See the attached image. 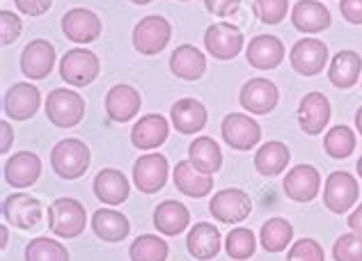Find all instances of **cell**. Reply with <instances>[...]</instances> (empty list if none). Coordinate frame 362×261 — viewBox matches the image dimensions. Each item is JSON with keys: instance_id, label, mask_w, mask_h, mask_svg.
Masks as SVG:
<instances>
[{"instance_id": "cell-16", "label": "cell", "mask_w": 362, "mask_h": 261, "mask_svg": "<svg viewBox=\"0 0 362 261\" xmlns=\"http://www.w3.org/2000/svg\"><path fill=\"white\" fill-rule=\"evenodd\" d=\"M42 94L35 85L30 83H16L7 90L3 99V110L7 117H12L16 122H25L35 117V112L40 110Z\"/></svg>"}, {"instance_id": "cell-8", "label": "cell", "mask_w": 362, "mask_h": 261, "mask_svg": "<svg viewBox=\"0 0 362 261\" xmlns=\"http://www.w3.org/2000/svg\"><path fill=\"white\" fill-rule=\"evenodd\" d=\"M223 140L236 151H247L259 144L262 140V127L250 115L243 112H230L221 124Z\"/></svg>"}, {"instance_id": "cell-47", "label": "cell", "mask_w": 362, "mask_h": 261, "mask_svg": "<svg viewBox=\"0 0 362 261\" xmlns=\"http://www.w3.org/2000/svg\"><path fill=\"white\" fill-rule=\"evenodd\" d=\"M346 225L351 227V231H356V234H362V204L358 209L351 211V216H349V222Z\"/></svg>"}, {"instance_id": "cell-21", "label": "cell", "mask_w": 362, "mask_h": 261, "mask_svg": "<svg viewBox=\"0 0 362 261\" xmlns=\"http://www.w3.org/2000/svg\"><path fill=\"white\" fill-rule=\"evenodd\" d=\"M330 9L319 0H300L291 9V23L303 35H317L330 28Z\"/></svg>"}, {"instance_id": "cell-48", "label": "cell", "mask_w": 362, "mask_h": 261, "mask_svg": "<svg viewBox=\"0 0 362 261\" xmlns=\"http://www.w3.org/2000/svg\"><path fill=\"white\" fill-rule=\"evenodd\" d=\"M356 129H358L360 135H362V105H360L358 112H356Z\"/></svg>"}, {"instance_id": "cell-43", "label": "cell", "mask_w": 362, "mask_h": 261, "mask_svg": "<svg viewBox=\"0 0 362 261\" xmlns=\"http://www.w3.org/2000/svg\"><path fill=\"white\" fill-rule=\"evenodd\" d=\"M16 9L28 16H42L51 9L53 0H14Z\"/></svg>"}, {"instance_id": "cell-36", "label": "cell", "mask_w": 362, "mask_h": 261, "mask_svg": "<svg viewBox=\"0 0 362 261\" xmlns=\"http://www.w3.org/2000/svg\"><path fill=\"white\" fill-rule=\"evenodd\" d=\"M323 149L330 158H349L356 149V133L349 127H332L330 131H326V138H323Z\"/></svg>"}, {"instance_id": "cell-25", "label": "cell", "mask_w": 362, "mask_h": 261, "mask_svg": "<svg viewBox=\"0 0 362 261\" xmlns=\"http://www.w3.org/2000/svg\"><path fill=\"white\" fill-rule=\"evenodd\" d=\"M221 245H223L221 229L211 225V222H197V225L188 231L186 248L190 257H195L199 261L216 259L218 253H221Z\"/></svg>"}, {"instance_id": "cell-24", "label": "cell", "mask_w": 362, "mask_h": 261, "mask_svg": "<svg viewBox=\"0 0 362 261\" xmlns=\"http://www.w3.org/2000/svg\"><path fill=\"white\" fill-rule=\"evenodd\" d=\"M92 186H94V195H97V199L103 202V204H110V207L124 204L131 192L129 179L124 177V172H119L115 168H103L101 172H97Z\"/></svg>"}, {"instance_id": "cell-31", "label": "cell", "mask_w": 362, "mask_h": 261, "mask_svg": "<svg viewBox=\"0 0 362 261\" xmlns=\"http://www.w3.org/2000/svg\"><path fill=\"white\" fill-rule=\"evenodd\" d=\"M188 161L202 172L214 177V174L223 168V151L218 147V142L209 135H199L188 144Z\"/></svg>"}, {"instance_id": "cell-51", "label": "cell", "mask_w": 362, "mask_h": 261, "mask_svg": "<svg viewBox=\"0 0 362 261\" xmlns=\"http://www.w3.org/2000/svg\"><path fill=\"white\" fill-rule=\"evenodd\" d=\"M356 170H358V177L362 179V156L358 158V166H356Z\"/></svg>"}, {"instance_id": "cell-4", "label": "cell", "mask_w": 362, "mask_h": 261, "mask_svg": "<svg viewBox=\"0 0 362 261\" xmlns=\"http://www.w3.org/2000/svg\"><path fill=\"white\" fill-rule=\"evenodd\" d=\"M360 197V186L358 179L351 172L337 170L328 174L326 183H323V204L330 211V214H346V211L354 209V204Z\"/></svg>"}, {"instance_id": "cell-3", "label": "cell", "mask_w": 362, "mask_h": 261, "mask_svg": "<svg viewBox=\"0 0 362 261\" xmlns=\"http://www.w3.org/2000/svg\"><path fill=\"white\" fill-rule=\"evenodd\" d=\"M85 115V101L81 94L58 87L46 96V117L58 129L78 127Z\"/></svg>"}, {"instance_id": "cell-46", "label": "cell", "mask_w": 362, "mask_h": 261, "mask_svg": "<svg viewBox=\"0 0 362 261\" xmlns=\"http://www.w3.org/2000/svg\"><path fill=\"white\" fill-rule=\"evenodd\" d=\"M0 133H3V142H0V153H7L12 149V142H14V129L9 127V122H0Z\"/></svg>"}, {"instance_id": "cell-7", "label": "cell", "mask_w": 362, "mask_h": 261, "mask_svg": "<svg viewBox=\"0 0 362 261\" xmlns=\"http://www.w3.org/2000/svg\"><path fill=\"white\" fill-rule=\"evenodd\" d=\"M252 211V202L250 195L241 188H225L218 190L214 199L209 202V214H211L218 222H227V225H234V222H243Z\"/></svg>"}, {"instance_id": "cell-35", "label": "cell", "mask_w": 362, "mask_h": 261, "mask_svg": "<svg viewBox=\"0 0 362 261\" xmlns=\"http://www.w3.org/2000/svg\"><path fill=\"white\" fill-rule=\"evenodd\" d=\"M168 243L156 234H142L129 248L131 261H168Z\"/></svg>"}, {"instance_id": "cell-5", "label": "cell", "mask_w": 362, "mask_h": 261, "mask_svg": "<svg viewBox=\"0 0 362 261\" xmlns=\"http://www.w3.org/2000/svg\"><path fill=\"white\" fill-rule=\"evenodd\" d=\"M170 37H173V25H170L163 16L151 14L140 18L133 28V48L140 55H158L168 46Z\"/></svg>"}, {"instance_id": "cell-18", "label": "cell", "mask_w": 362, "mask_h": 261, "mask_svg": "<svg viewBox=\"0 0 362 261\" xmlns=\"http://www.w3.org/2000/svg\"><path fill=\"white\" fill-rule=\"evenodd\" d=\"M330 122V101L326 94L321 92H310L305 94L298 103V124L303 133L308 135H319L326 131Z\"/></svg>"}, {"instance_id": "cell-40", "label": "cell", "mask_w": 362, "mask_h": 261, "mask_svg": "<svg viewBox=\"0 0 362 261\" xmlns=\"http://www.w3.org/2000/svg\"><path fill=\"white\" fill-rule=\"evenodd\" d=\"M332 259L335 261H362V234H341L332 245Z\"/></svg>"}, {"instance_id": "cell-29", "label": "cell", "mask_w": 362, "mask_h": 261, "mask_svg": "<svg viewBox=\"0 0 362 261\" xmlns=\"http://www.w3.org/2000/svg\"><path fill=\"white\" fill-rule=\"evenodd\" d=\"M92 231L106 243H119L129 236L131 222L115 209H97L92 216Z\"/></svg>"}, {"instance_id": "cell-19", "label": "cell", "mask_w": 362, "mask_h": 261, "mask_svg": "<svg viewBox=\"0 0 362 261\" xmlns=\"http://www.w3.org/2000/svg\"><path fill=\"white\" fill-rule=\"evenodd\" d=\"M5 181L14 188H30L42 177V158L35 151H16L5 163Z\"/></svg>"}, {"instance_id": "cell-23", "label": "cell", "mask_w": 362, "mask_h": 261, "mask_svg": "<svg viewBox=\"0 0 362 261\" xmlns=\"http://www.w3.org/2000/svg\"><path fill=\"white\" fill-rule=\"evenodd\" d=\"M168 133H170V124L163 115L158 112H151L140 117L136 122V127L131 129V142L136 149H158L160 144L168 140Z\"/></svg>"}, {"instance_id": "cell-1", "label": "cell", "mask_w": 362, "mask_h": 261, "mask_svg": "<svg viewBox=\"0 0 362 261\" xmlns=\"http://www.w3.org/2000/svg\"><path fill=\"white\" fill-rule=\"evenodd\" d=\"M90 158H92L90 147L78 138L60 140L51 149V168L58 177L66 181L81 179L90 168Z\"/></svg>"}, {"instance_id": "cell-34", "label": "cell", "mask_w": 362, "mask_h": 261, "mask_svg": "<svg viewBox=\"0 0 362 261\" xmlns=\"http://www.w3.org/2000/svg\"><path fill=\"white\" fill-rule=\"evenodd\" d=\"M259 240H262V248L271 255H278L282 250H287V245H291V240H293L291 222L284 218L266 220L259 231Z\"/></svg>"}, {"instance_id": "cell-39", "label": "cell", "mask_w": 362, "mask_h": 261, "mask_svg": "<svg viewBox=\"0 0 362 261\" xmlns=\"http://www.w3.org/2000/svg\"><path fill=\"white\" fill-rule=\"evenodd\" d=\"M255 16L259 18L266 25H278L280 21H284L289 9V0H255L252 3Z\"/></svg>"}, {"instance_id": "cell-14", "label": "cell", "mask_w": 362, "mask_h": 261, "mask_svg": "<svg viewBox=\"0 0 362 261\" xmlns=\"http://www.w3.org/2000/svg\"><path fill=\"white\" fill-rule=\"evenodd\" d=\"M241 105L252 115H269L280 101V92L269 79H250L241 87Z\"/></svg>"}, {"instance_id": "cell-9", "label": "cell", "mask_w": 362, "mask_h": 261, "mask_svg": "<svg viewBox=\"0 0 362 261\" xmlns=\"http://www.w3.org/2000/svg\"><path fill=\"white\" fill-rule=\"evenodd\" d=\"M204 48L216 60H234L243 51V33L234 23H214L204 33Z\"/></svg>"}, {"instance_id": "cell-38", "label": "cell", "mask_w": 362, "mask_h": 261, "mask_svg": "<svg viewBox=\"0 0 362 261\" xmlns=\"http://www.w3.org/2000/svg\"><path fill=\"white\" fill-rule=\"evenodd\" d=\"M225 250L232 259H250L257 250V238L252 234V229L247 227H234L225 238Z\"/></svg>"}, {"instance_id": "cell-28", "label": "cell", "mask_w": 362, "mask_h": 261, "mask_svg": "<svg viewBox=\"0 0 362 261\" xmlns=\"http://www.w3.org/2000/svg\"><path fill=\"white\" fill-rule=\"evenodd\" d=\"M170 117H173V124L179 133L184 135H193L197 131H202L206 127L209 112L204 108L202 101L197 99H179L173 110H170Z\"/></svg>"}, {"instance_id": "cell-17", "label": "cell", "mask_w": 362, "mask_h": 261, "mask_svg": "<svg viewBox=\"0 0 362 261\" xmlns=\"http://www.w3.org/2000/svg\"><path fill=\"white\" fill-rule=\"evenodd\" d=\"M55 66V46L49 40H33L21 53V71L25 79L42 81Z\"/></svg>"}, {"instance_id": "cell-50", "label": "cell", "mask_w": 362, "mask_h": 261, "mask_svg": "<svg viewBox=\"0 0 362 261\" xmlns=\"http://www.w3.org/2000/svg\"><path fill=\"white\" fill-rule=\"evenodd\" d=\"M133 5H149V3H154V0H131Z\"/></svg>"}, {"instance_id": "cell-22", "label": "cell", "mask_w": 362, "mask_h": 261, "mask_svg": "<svg viewBox=\"0 0 362 261\" xmlns=\"http://www.w3.org/2000/svg\"><path fill=\"white\" fill-rule=\"evenodd\" d=\"M140 105H142V96L136 87L131 85H112L108 94H106V112L112 122H131L136 115L140 112Z\"/></svg>"}, {"instance_id": "cell-11", "label": "cell", "mask_w": 362, "mask_h": 261, "mask_svg": "<svg viewBox=\"0 0 362 261\" xmlns=\"http://www.w3.org/2000/svg\"><path fill=\"white\" fill-rule=\"evenodd\" d=\"M168 181V158L163 153L151 151L140 156L133 166V183L145 195H154V192L163 190Z\"/></svg>"}, {"instance_id": "cell-13", "label": "cell", "mask_w": 362, "mask_h": 261, "mask_svg": "<svg viewBox=\"0 0 362 261\" xmlns=\"http://www.w3.org/2000/svg\"><path fill=\"white\" fill-rule=\"evenodd\" d=\"M101 18L85 7H74L62 16V33L69 42L76 44H92L101 37Z\"/></svg>"}, {"instance_id": "cell-27", "label": "cell", "mask_w": 362, "mask_h": 261, "mask_svg": "<svg viewBox=\"0 0 362 261\" xmlns=\"http://www.w3.org/2000/svg\"><path fill=\"white\" fill-rule=\"evenodd\" d=\"M175 186L179 192H184L188 197H206L209 192L214 190V177L209 174H202L190 161H179L177 168H175Z\"/></svg>"}, {"instance_id": "cell-32", "label": "cell", "mask_w": 362, "mask_h": 261, "mask_svg": "<svg viewBox=\"0 0 362 261\" xmlns=\"http://www.w3.org/2000/svg\"><path fill=\"white\" fill-rule=\"evenodd\" d=\"M190 225L188 209L177 199H165L154 209V227L163 236H177Z\"/></svg>"}, {"instance_id": "cell-26", "label": "cell", "mask_w": 362, "mask_h": 261, "mask_svg": "<svg viewBox=\"0 0 362 261\" xmlns=\"http://www.w3.org/2000/svg\"><path fill=\"white\" fill-rule=\"evenodd\" d=\"M170 71L181 81H199L206 71V57L193 44H181L170 55Z\"/></svg>"}, {"instance_id": "cell-52", "label": "cell", "mask_w": 362, "mask_h": 261, "mask_svg": "<svg viewBox=\"0 0 362 261\" xmlns=\"http://www.w3.org/2000/svg\"><path fill=\"white\" fill-rule=\"evenodd\" d=\"M179 3H186V0H179Z\"/></svg>"}, {"instance_id": "cell-49", "label": "cell", "mask_w": 362, "mask_h": 261, "mask_svg": "<svg viewBox=\"0 0 362 261\" xmlns=\"http://www.w3.org/2000/svg\"><path fill=\"white\" fill-rule=\"evenodd\" d=\"M0 236H3V240H0V248H7V227H3V231H0Z\"/></svg>"}, {"instance_id": "cell-6", "label": "cell", "mask_w": 362, "mask_h": 261, "mask_svg": "<svg viewBox=\"0 0 362 261\" xmlns=\"http://www.w3.org/2000/svg\"><path fill=\"white\" fill-rule=\"evenodd\" d=\"M101 62L88 48H71L60 60V79L74 87H85L97 81Z\"/></svg>"}, {"instance_id": "cell-12", "label": "cell", "mask_w": 362, "mask_h": 261, "mask_svg": "<svg viewBox=\"0 0 362 261\" xmlns=\"http://www.w3.org/2000/svg\"><path fill=\"white\" fill-rule=\"evenodd\" d=\"M328 57V46L321 40H298L291 46L289 62L296 74L312 79V76H319L323 71Z\"/></svg>"}, {"instance_id": "cell-10", "label": "cell", "mask_w": 362, "mask_h": 261, "mask_svg": "<svg viewBox=\"0 0 362 261\" xmlns=\"http://www.w3.org/2000/svg\"><path fill=\"white\" fill-rule=\"evenodd\" d=\"M3 218L16 229H35L44 218L42 202L28 192H14L3 202Z\"/></svg>"}, {"instance_id": "cell-20", "label": "cell", "mask_w": 362, "mask_h": 261, "mask_svg": "<svg viewBox=\"0 0 362 261\" xmlns=\"http://www.w3.org/2000/svg\"><path fill=\"white\" fill-rule=\"evenodd\" d=\"M245 60L252 69L271 71L275 66H280L284 60V44L273 35H257L247 44Z\"/></svg>"}, {"instance_id": "cell-2", "label": "cell", "mask_w": 362, "mask_h": 261, "mask_svg": "<svg viewBox=\"0 0 362 261\" xmlns=\"http://www.w3.org/2000/svg\"><path fill=\"white\" fill-rule=\"evenodd\" d=\"M85 225H88V214L78 199L60 197L49 207V227L55 236L78 238L85 231Z\"/></svg>"}, {"instance_id": "cell-44", "label": "cell", "mask_w": 362, "mask_h": 261, "mask_svg": "<svg viewBox=\"0 0 362 261\" xmlns=\"http://www.w3.org/2000/svg\"><path fill=\"white\" fill-rule=\"evenodd\" d=\"M204 7L216 16H232L241 7V0H204Z\"/></svg>"}, {"instance_id": "cell-30", "label": "cell", "mask_w": 362, "mask_h": 261, "mask_svg": "<svg viewBox=\"0 0 362 261\" xmlns=\"http://www.w3.org/2000/svg\"><path fill=\"white\" fill-rule=\"evenodd\" d=\"M289 161H291V151L280 140L264 142L255 153V168L262 177H278V174L287 170Z\"/></svg>"}, {"instance_id": "cell-33", "label": "cell", "mask_w": 362, "mask_h": 261, "mask_svg": "<svg viewBox=\"0 0 362 261\" xmlns=\"http://www.w3.org/2000/svg\"><path fill=\"white\" fill-rule=\"evenodd\" d=\"M360 71H362V57L356 51H339L335 57L330 60V69H328V79L330 83L339 87V90H349L360 81Z\"/></svg>"}, {"instance_id": "cell-42", "label": "cell", "mask_w": 362, "mask_h": 261, "mask_svg": "<svg viewBox=\"0 0 362 261\" xmlns=\"http://www.w3.org/2000/svg\"><path fill=\"white\" fill-rule=\"evenodd\" d=\"M18 37H21V18L3 9L0 12V40H3V46L14 44Z\"/></svg>"}, {"instance_id": "cell-45", "label": "cell", "mask_w": 362, "mask_h": 261, "mask_svg": "<svg viewBox=\"0 0 362 261\" xmlns=\"http://www.w3.org/2000/svg\"><path fill=\"white\" fill-rule=\"evenodd\" d=\"M339 14L344 16V21L354 25H362V0H341Z\"/></svg>"}, {"instance_id": "cell-37", "label": "cell", "mask_w": 362, "mask_h": 261, "mask_svg": "<svg viewBox=\"0 0 362 261\" xmlns=\"http://www.w3.org/2000/svg\"><path fill=\"white\" fill-rule=\"evenodd\" d=\"M25 261H69V253L60 240L40 236L25 245Z\"/></svg>"}, {"instance_id": "cell-41", "label": "cell", "mask_w": 362, "mask_h": 261, "mask_svg": "<svg viewBox=\"0 0 362 261\" xmlns=\"http://www.w3.org/2000/svg\"><path fill=\"white\" fill-rule=\"evenodd\" d=\"M287 261H326L323 245L314 238H300L296 243H291Z\"/></svg>"}, {"instance_id": "cell-15", "label": "cell", "mask_w": 362, "mask_h": 261, "mask_svg": "<svg viewBox=\"0 0 362 261\" xmlns=\"http://www.w3.org/2000/svg\"><path fill=\"white\" fill-rule=\"evenodd\" d=\"M282 190L284 195L298 202V204L312 202L321 190V174L312 166H296L287 172V177L282 181Z\"/></svg>"}]
</instances>
